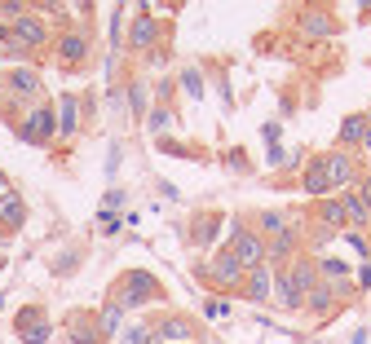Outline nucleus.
Instances as JSON below:
<instances>
[{"label": "nucleus", "instance_id": "1", "mask_svg": "<svg viewBox=\"0 0 371 344\" xmlns=\"http://www.w3.org/2000/svg\"><path fill=\"white\" fill-rule=\"evenodd\" d=\"M318 287V269L314 260H296L292 269H283L279 274V300L274 305H287V309H296V305H305V296Z\"/></svg>", "mask_w": 371, "mask_h": 344}, {"label": "nucleus", "instance_id": "2", "mask_svg": "<svg viewBox=\"0 0 371 344\" xmlns=\"http://www.w3.org/2000/svg\"><path fill=\"white\" fill-rule=\"evenodd\" d=\"M230 252L239 256V265H243L248 274H252L257 265H266V243H261V234H257V230H234Z\"/></svg>", "mask_w": 371, "mask_h": 344}, {"label": "nucleus", "instance_id": "3", "mask_svg": "<svg viewBox=\"0 0 371 344\" xmlns=\"http://www.w3.org/2000/svg\"><path fill=\"white\" fill-rule=\"evenodd\" d=\"M208 274H212V278H217V282H221V287H239V282H243V278H248V269H243V265H239V256L230 252V247H221V252H217V256H212V269H208Z\"/></svg>", "mask_w": 371, "mask_h": 344}, {"label": "nucleus", "instance_id": "4", "mask_svg": "<svg viewBox=\"0 0 371 344\" xmlns=\"http://www.w3.org/2000/svg\"><path fill=\"white\" fill-rule=\"evenodd\" d=\"M53 128H58L53 111H49V106H40V111H31V120L22 124V141H31V146H44V141L53 137Z\"/></svg>", "mask_w": 371, "mask_h": 344}, {"label": "nucleus", "instance_id": "5", "mask_svg": "<svg viewBox=\"0 0 371 344\" xmlns=\"http://www.w3.org/2000/svg\"><path fill=\"white\" fill-rule=\"evenodd\" d=\"M150 296H159L150 274H128L124 278V291H119V305H146Z\"/></svg>", "mask_w": 371, "mask_h": 344}, {"label": "nucleus", "instance_id": "6", "mask_svg": "<svg viewBox=\"0 0 371 344\" xmlns=\"http://www.w3.org/2000/svg\"><path fill=\"white\" fill-rule=\"evenodd\" d=\"M322 172H327V185H345V181H354V159L345 150H336V155L322 159Z\"/></svg>", "mask_w": 371, "mask_h": 344}, {"label": "nucleus", "instance_id": "7", "mask_svg": "<svg viewBox=\"0 0 371 344\" xmlns=\"http://www.w3.org/2000/svg\"><path fill=\"white\" fill-rule=\"evenodd\" d=\"M14 40H22L27 49H40V44H44V22H40V18H27V14H22V18L14 22Z\"/></svg>", "mask_w": 371, "mask_h": 344}, {"label": "nucleus", "instance_id": "8", "mask_svg": "<svg viewBox=\"0 0 371 344\" xmlns=\"http://www.w3.org/2000/svg\"><path fill=\"white\" fill-rule=\"evenodd\" d=\"M243 282H248V296H252V300H270V291H274L270 265H257V269H252V274H248Z\"/></svg>", "mask_w": 371, "mask_h": 344}, {"label": "nucleus", "instance_id": "9", "mask_svg": "<svg viewBox=\"0 0 371 344\" xmlns=\"http://www.w3.org/2000/svg\"><path fill=\"white\" fill-rule=\"evenodd\" d=\"M150 40H155V18H150V9H141V18L133 22V40L128 44L141 53V49H150Z\"/></svg>", "mask_w": 371, "mask_h": 344}, {"label": "nucleus", "instance_id": "10", "mask_svg": "<svg viewBox=\"0 0 371 344\" xmlns=\"http://www.w3.org/2000/svg\"><path fill=\"white\" fill-rule=\"evenodd\" d=\"M35 318H40V314L27 309L18 318V327H22V336H27V344H44V340H49V323H35Z\"/></svg>", "mask_w": 371, "mask_h": 344}, {"label": "nucleus", "instance_id": "11", "mask_svg": "<svg viewBox=\"0 0 371 344\" xmlns=\"http://www.w3.org/2000/svg\"><path fill=\"white\" fill-rule=\"evenodd\" d=\"M159 336L173 340V344H190V336H195V331H190L186 318H164V323H159Z\"/></svg>", "mask_w": 371, "mask_h": 344}, {"label": "nucleus", "instance_id": "12", "mask_svg": "<svg viewBox=\"0 0 371 344\" xmlns=\"http://www.w3.org/2000/svg\"><path fill=\"white\" fill-rule=\"evenodd\" d=\"M340 203H345V217H350L354 225H363V230L371 225V208H367V203H363V199H358V194H345Z\"/></svg>", "mask_w": 371, "mask_h": 344}, {"label": "nucleus", "instance_id": "13", "mask_svg": "<svg viewBox=\"0 0 371 344\" xmlns=\"http://www.w3.org/2000/svg\"><path fill=\"white\" fill-rule=\"evenodd\" d=\"M363 137H367V120H363V115H350V120L340 124V141H345V146H358Z\"/></svg>", "mask_w": 371, "mask_h": 344}, {"label": "nucleus", "instance_id": "14", "mask_svg": "<svg viewBox=\"0 0 371 344\" xmlns=\"http://www.w3.org/2000/svg\"><path fill=\"white\" fill-rule=\"evenodd\" d=\"M9 89H14L18 98H31V93H40V80H35V71H14Z\"/></svg>", "mask_w": 371, "mask_h": 344}, {"label": "nucleus", "instance_id": "15", "mask_svg": "<svg viewBox=\"0 0 371 344\" xmlns=\"http://www.w3.org/2000/svg\"><path fill=\"white\" fill-rule=\"evenodd\" d=\"M305 190H309V194H327V172H322V159H314V163H309V172H305Z\"/></svg>", "mask_w": 371, "mask_h": 344}, {"label": "nucleus", "instance_id": "16", "mask_svg": "<svg viewBox=\"0 0 371 344\" xmlns=\"http://www.w3.org/2000/svg\"><path fill=\"white\" fill-rule=\"evenodd\" d=\"M22 217H27V208H22L14 194L0 199V221H5V225H22Z\"/></svg>", "mask_w": 371, "mask_h": 344}, {"label": "nucleus", "instance_id": "17", "mask_svg": "<svg viewBox=\"0 0 371 344\" xmlns=\"http://www.w3.org/2000/svg\"><path fill=\"white\" fill-rule=\"evenodd\" d=\"M336 291H340V287H314V291L305 296V300H309V309L327 314V309H331V300H336Z\"/></svg>", "mask_w": 371, "mask_h": 344}, {"label": "nucleus", "instance_id": "18", "mask_svg": "<svg viewBox=\"0 0 371 344\" xmlns=\"http://www.w3.org/2000/svg\"><path fill=\"white\" fill-rule=\"evenodd\" d=\"M261 230L266 234H287L292 230V217H287V212H266V217H261Z\"/></svg>", "mask_w": 371, "mask_h": 344}, {"label": "nucleus", "instance_id": "19", "mask_svg": "<svg viewBox=\"0 0 371 344\" xmlns=\"http://www.w3.org/2000/svg\"><path fill=\"white\" fill-rule=\"evenodd\" d=\"M301 31L305 35H331V18L327 14H305L301 18Z\"/></svg>", "mask_w": 371, "mask_h": 344}, {"label": "nucleus", "instance_id": "20", "mask_svg": "<svg viewBox=\"0 0 371 344\" xmlns=\"http://www.w3.org/2000/svg\"><path fill=\"white\" fill-rule=\"evenodd\" d=\"M58 133H76V98H62L58 106Z\"/></svg>", "mask_w": 371, "mask_h": 344}, {"label": "nucleus", "instance_id": "21", "mask_svg": "<svg viewBox=\"0 0 371 344\" xmlns=\"http://www.w3.org/2000/svg\"><path fill=\"white\" fill-rule=\"evenodd\" d=\"M292 247H296V230H287V234H279V239H274V247H266V256H270V260H283Z\"/></svg>", "mask_w": 371, "mask_h": 344}, {"label": "nucleus", "instance_id": "22", "mask_svg": "<svg viewBox=\"0 0 371 344\" xmlns=\"http://www.w3.org/2000/svg\"><path fill=\"white\" fill-rule=\"evenodd\" d=\"M85 49H89L85 35H67V40H62V57H67V62H80V57H85Z\"/></svg>", "mask_w": 371, "mask_h": 344}, {"label": "nucleus", "instance_id": "23", "mask_svg": "<svg viewBox=\"0 0 371 344\" xmlns=\"http://www.w3.org/2000/svg\"><path fill=\"white\" fill-rule=\"evenodd\" d=\"M119 331V305H106L102 309V336H115Z\"/></svg>", "mask_w": 371, "mask_h": 344}, {"label": "nucleus", "instance_id": "24", "mask_svg": "<svg viewBox=\"0 0 371 344\" xmlns=\"http://www.w3.org/2000/svg\"><path fill=\"white\" fill-rule=\"evenodd\" d=\"M322 221L327 225H345L350 217H345V203H322Z\"/></svg>", "mask_w": 371, "mask_h": 344}, {"label": "nucleus", "instance_id": "25", "mask_svg": "<svg viewBox=\"0 0 371 344\" xmlns=\"http://www.w3.org/2000/svg\"><path fill=\"white\" fill-rule=\"evenodd\" d=\"M212 234H217V217H203V221H199V230H195V243H208Z\"/></svg>", "mask_w": 371, "mask_h": 344}, {"label": "nucleus", "instance_id": "26", "mask_svg": "<svg viewBox=\"0 0 371 344\" xmlns=\"http://www.w3.org/2000/svg\"><path fill=\"white\" fill-rule=\"evenodd\" d=\"M182 84H186V93H195V98H199V71H186Z\"/></svg>", "mask_w": 371, "mask_h": 344}, {"label": "nucleus", "instance_id": "27", "mask_svg": "<svg viewBox=\"0 0 371 344\" xmlns=\"http://www.w3.org/2000/svg\"><path fill=\"white\" fill-rule=\"evenodd\" d=\"M124 344H150V331H141V327H137V331H128Z\"/></svg>", "mask_w": 371, "mask_h": 344}, {"label": "nucleus", "instance_id": "28", "mask_svg": "<svg viewBox=\"0 0 371 344\" xmlns=\"http://www.w3.org/2000/svg\"><path fill=\"white\" fill-rule=\"evenodd\" d=\"M225 314H230V305H225V300H221V305H217V300L208 305V318H225Z\"/></svg>", "mask_w": 371, "mask_h": 344}, {"label": "nucleus", "instance_id": "29", "mask_svg": "<svg viewBox=\"0 0 371 344\" xmlns=\"http://www.w3.org/2000/svg\"><path fill=\"white\" fill-rule=\"evenodd\" d=\"M133 111H137V115L146 111V98H141V84H133Z\"/></svg>", "mask_w": 371, "mask_h": 344}, {"label": "nucleus", "instance_id": "30", "mask_svg": "<svg viewBox=\"0 0 371 344\" xmlns=\"http://www.w3.org/2000/svg\"><path fill=\"white\" fill-rule=\"evenodd\" d=\"M150 128H169V111H155L150 115Z\"/></svg>", "mask_w": 371, "mask_h": 344}, {"label": "nucleus", "instance_id": "31", "mask_svg": "<svg viewBox=\"0 0 371 344\" xmlns=\"http://www.w3.org/2000/svg\"><path fill=\"white\" fill-rule=\"evenodd\" d=\"M358 199H363V203L371 208V176H367V181H363V190H358Z\"/></svg>", "mask_w": 371, "mask_h": 344}, {"label": "nucleus", "instance_id": "32", "mask_svg": "<svg viewBox=\"0 0 371 344\" xmlns=\"http://www.w3.org/2000/svg\"><path fill=\"white\" fill-rule=\"evenodd\" d=\"M358 287H371V265L363 269V274H358Z\"/></svg>", "mask_w": 371, "mask_h": 344}, {"label": "nucleus", "instance_id": "33", "mask_svg": "<svg viewBox=\"0 0 371 344\" xmlns=\"http://www.w3.org/2000/svg\"><path fill=\"white\" fill-rule=\"evenodd\" d=\"M5 190H9V181H5V176H0V199H5Z\"/></svg>", "mask_w": 371, "mask_h": 344}, {"label": "nucleus", "instance_id": "34", "mask_svg": "<svg viewBox=\"0 0 371 344\" xmlns=\"http://www.w3.org/2000/svg\"><path fill=\"white\" fill-rule=\"evenodd\" d=\"M363 146H371V124H367V137H363Z\"/></svg>", "mask_w": 371, "mask_h": 344}, {"label": "nucleus", "instance_id": "35", "mask_svg": "<svg viewBox=\"0 0 371 344\" xmlns=\"http://www.w3.org/2000/svg\"><path fill=\"white\" fill-rule=\"evenodd\" d=\"M5 40H9V31H5V27H0V44H5Z\"/></svg>", "mask_w": 371, "mask_h": 344}, {"label": "nucleus", "instance_id": "36", "mask_svg": "<svg viewBox=\"0 0 371 344\" xmlns=\"http://www.w3.org/2000/svg\"><path fill=\"white\" fill-rule=\"evenodd\" d=\"M367 168H371V159H367Z\"/></svg>", "mask_w": 371, "mask_h": 344}, {"label": "nucleus", "instance_id": "37", "mask_svg": "<svg viewBox=\"0 0 371 344\" xmlns=\"http://www.w3.org/2000/svg\"><path fill=\"white\" fill-rule=\"evenodd\" d=\"M367 124H371V115H367Z\"/></svg>", "mask_w": 371, "mask_h": 344}]
</instances>
